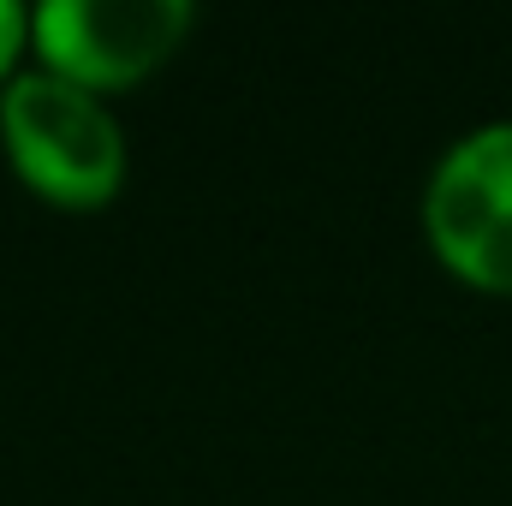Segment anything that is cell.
Instances as JSON below:
<instances>
[{"instance_id":"4","label":"cell","mask_w":512,"mask_h":506,"mask_svg":"<svg viewBox=\"0 0 512 506\" xmlns=\"http://www.w3.org/2000/svg\"><path fill=\"white\" fill-rule=\"evenodd\" d=\"M24 30H30V18H24V6H12V0H0V72H6V60L18 54V42H24Z\"/></svg>"},{"instance_id":"2","label":"cell","mask_w":512,"mask_h":506,"mask_svg":"<svg viewBox=\"0 0 512 506\" xmlns=\"http://www.w3.org/2000/svg\"><path fill=\"white\" fill-rule=\"evenodd\" d=\"M423 221L465 280L512 292V120L471 131L441 155Z\"/></svg>"},{"instance_id":"3","label":"cell","mask_w":512,"mask_h":506,"mask_svg":"<svg viewBox=\"0 0 512 506\" xmlns=\"http://www.w3.org/2000/svg\"><path fill=\"white\" fill-rule=\"evenodd\" d=\"M185 30H191L185 0H48L30 18L48 72L84 90L143 78L179 48Z\"/></svg>"},{"instance_id":"1","label":"cell","mask_w":512,"mask_h":506,"mask_svg":"<svg viewBox=\"0 0 512 506\" xmlns=\"http://www.w3.org/2000/svg\"><path fill=\"white\" fill-rule=\"evenodd\" d=\"M0 131H6L12 167L42 197L90 209L120 191L126 143L96 90H84L60 72H24L0 96Z\"/></svg>"}]
</instances>
